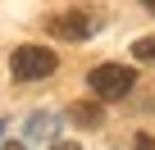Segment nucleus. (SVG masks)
I'll use <instances>...</instances> for the list:
<instances>
[{
  "instance_id": "obj_6",
  "label": "nucleus",
  "mask_w": 155,
  "mask_h": 150,
  "mask_svg": "<svg viewBox=\"0 0 155 150\" xmlns=\"http://www.w3.org/2000/svg\"><path fill=\"white\" fill-rule=\"evenodd\" d=\"M132 55H137V59H150V64H155V37H141V41H132Z\"/></svg>"
},
{
  "instance_id": "obj_7",
  "label": "nucleus",
  "mask_w": 155,
  "mask_h": 150,
  "mask_svg": "<svg viewBox=\"0 0 155 150\" xmlns=\"http://www.w3.org/2000/svg\"><path fill=\"white\" fill-rule=\"evenodd\" d=\"M132 150H155V136H150V132H137V136H132Z\"/></svg>"
},
{
  "instance_id": "obj_8",
  "label": "nucleus",
  "mask_w": 155,
  "mask_h": 150,
  "mask_svg": "<svg viewBox=\"0 0 155 150\" xmlns=\"http://www.w3.org/2000/svg\"><path fill=\"white\" fill-rule=\"evenodd\" d=\"M50 150H82V145H68V141H59V145H50Z\"/></svg>"
},
{
  "instance_id": "obj_3",
  "label": "nucleus",
  "mask_w": 155,
  "mask_h": 150,
  "mask_svg": "<svg viewBox=\"0 0 155 150\" xmlns=\"http://www.w3.org/2000/svg\"><path fill=\"white\" fill-rule=\"evenodd\" d=\"M96 27H101V18L87 14V9H64V14L50 18V32H55L59 41H87Z\"/></svg>"
},
{
  "instance_id": "obj_5",
  "label": "nucleus",
  "mask_w": 155,
  "mask_h": 150,
  "mask_svg": "<svg viewBox=\"0 0 155 150\" xmlns=\"http://www.w3.org/2000/svg\"><path fill=\"white\" fill-rule=\"evenodd\" d=\"M55 132V118L50 114H32L28 118V141H41V136H50Z\"/></svg>"
},
{
  "instance_id": "obj_9",
  "label": "nucleus",
  "mask_w": 155,
  "mask_h": 150,
  "mask_svg": "<svg viewBox=\"0 0 155 150\" xmlns=\"http://www.w3.org/2000/svg\"><path fill=\"white\" fill-rule=\"evenodd\" d=\"M141 5H146V9H150V14H155V0H141Z\"/></svg>"
},
{
  "instance_id": "obj_11",
  "label": "nucleus",
  "mask_w": 155,
  "mask_h": 150,
  "mask_svg": "<svg viewBox=\"0 0 155 150\" xmlns=\"http://www.w3.org/2000/svg\"><path fill=\"white\" fill-rule=\"evenodd\" d=\"M0 136H5V123H0Z\"/></svg>"
},
{
  "instance_id": "obj_4",
  "label": "nucleus",
  "mask_w": 155,
  "mask_h": 150,
  "mask_svg": "<svg viewBox=\"0 0 155 150\" xmlns=\"http://www.w3.org/2000/svg\"><path fill=\"white\" fill-rule=\"evenodd\" d=\"M64 118H68V123H78V127H101V123H105V114H101V100H73Z\"/></svg>"
},
{
  "instance_id": "obj_2",
  "label": "nucleus",
  "mask_w": 155,
  "mask_h": 150,
  "mask_svg": "<svg viewBox=\"0 0 155 150\" xmlns=\"http://www.w3.org/2000/svg\"><path fill=\"white\" fill-rule=\"evenodd\" d=\"M59 68V55L46 50V46H18L9 55V73L18 82H37V78H50V73Z\"/></svg>"
},
{
  "instance_id": "obj_1",
  "label": "nucleus",
  "mask_w": 155,
  "mask_h": 150,
  "mask_svg": "<svg viewBox=\"0 0 155 150\" xmlns=\"http://www.w3.org/2000/svg\"><path fill=\"white\" fill-rule=\"evenodd\" d=\"M87 87H91V100H123L137 87V73L128 64H96L87 73Z\"/></svg>"
},
{
  "instance_id": "obj_10",
  "label": "nucleus",
  "mask_w": 155,
  "mask_h": 150,
  "mask_svg": "<svg viewBox=\"0 0 155 150\" xmlns=\"http://www.w3.org/2000/svg\"><path fill=\"white\" fill-rule=\"evenodd\" d=\"M5 150H23V145H5Z\"/></svg>"
}]
</instances>
